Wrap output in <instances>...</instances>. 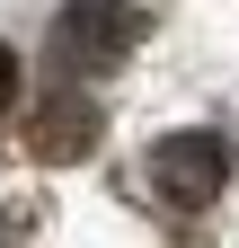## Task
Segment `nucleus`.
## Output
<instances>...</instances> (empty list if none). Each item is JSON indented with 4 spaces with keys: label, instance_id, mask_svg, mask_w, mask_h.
<instances>
[{
    "label": "nucleus",
    "instance_id": "nucleus-3",
    "mask_svg": "<svg viewBox=\"0 0 239 248\" xmlns=\"http://www.w3.org/2000/svg\"><path fill=\"white\" fill-rule=\"evenodd\" d=\"M9 89H18V53L0 45V107H9Z\"/></svg>",
    "mask_w": 239,
    "mask_h": 248
},
{
    "label": "nucleus",
    "instance_id": "nucleus-1",
    "mask_svg": "<svg viewBox=\"0 0 239 248\" xmlns=\"http://www.w3.org/2000/svg\"><path fill=\"white\" fill-rule=\"evenodd\" d=\"M222 177H230V151L213 142V133H168V142H151V186L168 204H213L222 195Z\"/></svg>",
    "mask_w": 239,
    "mask_h": 248
},
{
    "label": "nucleus",
    "instance_id": "nucleus-2",
    "mask_svg": "<svg viewBox=\"0 0 239 248\" xmlns=\"http://www.w3.org/2000/svg\"><path fill=\"white\" fill-rule=\"evenodd\" d=\"M133 27H142V18L124 9V0H71L62 27H53V53H62L71 71H106V62L133 45Z\"/></svg>",
    "mask_w": 239,
    "mask_h": 248
}]
</instances>
